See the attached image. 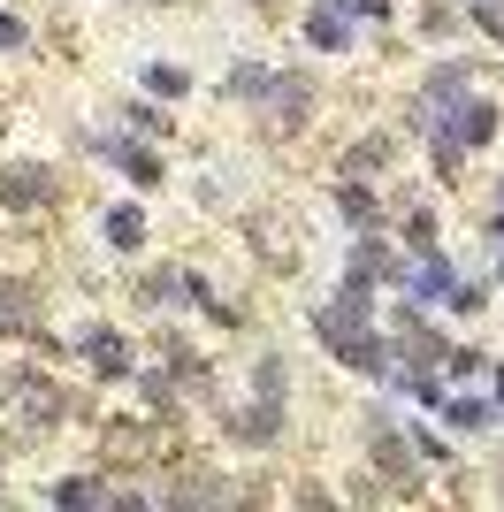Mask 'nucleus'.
I'll return each instance as SVG.
<instances>
[{"label": "nucleus", "instance_id": "obj_9", "mask_svg": "<svg viewBox=\"0 0 504 512\" xmlns=\"http://www.w3.org/2000/svg\"><path fill=\"white\" fill-rule=\"evenodd\" d=\"M306 115V85H275V123H298Z\"/></svg>", "mask_w": 504, "mask_h": 512}, {"label": "nucleus", "instance_id": "obj_2", "mask_svg": "<svg viewBox=\"0 0 504 512\" xmlns=\"http://www.w3.org/2000/svg\"><path fill=\"white\" fill-rule=\"evenodd\" d=\"M84 352H92V367H100V375H130V344L115 337V329H92V337H84Z\"/></svg>", "mask_w": 504, "mask_h": 512}, {"label": "nucleus", "instance_id": "obj_15", "mask_svg": "<svg viewBox=\"0 0 504 512\" xmlns=\"http://www.w3.org/2000/svg\"><path fill=\"white\" fill-rule=\"evenodd\" d=\"M260 8H275V0H260Z\"/></svg>", "mask_w": 504, "mask_h": 512}, {"label": "nucleus", "instance_id": "obj_14", "mask_svg": "<svg viewBox=\"0 0 504 512\" xmlns=\"http://www.w3.org/2000/svg\"><path fill=\"white\" fill-rule=\"evenodd\" d=\"M497 398H504V375H497Z\"/></svg>", "mask_w": 504, "mask_h": 512}, {"label": "nucleus", "instance_id": "obj_7", "mask_svg": "<svg viewBox=\"0 0 504 512\" xmlns=\"http://www.w3.org/2000/svg\"><path fill=\"white\" fill-rule=\"evenodd\" d=\"M107 237H115V245H123V253H130V245H138V237H146V222H138V214H107Z\"/></svg>", "mask_w": 504, "mask_h": 512}, {"label": "nucleus", "instance_id": "obj_12", "mask_svg": "<svg viewBox=\"0 0 504 512\" xmlns=\"http://www.w3.org/2000/svg\"><path fill=\"white\" fill-rule=\"evenodd\" d=\"M0 46H23V23H8V16H0Z\"/></svg>", "mask_w": 504, "mask_h": 512}, {"label": "nucleus", "instance_id": "obj_8", "mask_svg": "<svg viewBox=\"0 0 504 512\" xmlns=\"http://www.w3.org/2000/svg\"><path fill=\"white\" fill-rule=\"evenodd\" d=\"M405 360H420V367H428V360H451V352H443V344L428 337V329H413V337H405ZM420 367H413V375H420Z\"/></svg>", "mask_w": 504, "mask_h": 512}, {"label": "nucleus", "instance_id": "obj_10", "mask_svg": "<svg viewBox=\"0 0 504 512\" xmlns=\"http://www.w3.org/2000/svg\"><path fill=\"white\" fill-rule=\"evenodd\" d=\"M497 421V413L482 406V398H459V406H451V428H489Z\"/></svg>", "mask_w": 504, "mask_h": 512}, {"label": "nucleus", "instance_id": "obj_4", "mask_svg": "<svg viewBox=\"0 0 504 512\" xmlns=\"http://www.w3.org/2000/svg\"><path fill=\"white\" fill-rule=\"evenodd\" d=\"M275 421H283L275 406H252L245 421H230V436H245V444H275Z\"/></svg>", "mask_w": 504, "mask_h": 512}, {"label": "nucleus", "instance_id": "obj_1", "mask_svg": "<svg viewBox=\"0 0 504 512\" xmlns=\"http://www.w3.org/2000/svg\"><path fill=\"white\" fill-rule=\"evenodd\" d=\"M46 199H54V176H46V169H31V161L0 176V207H46Z\"/></svg>", "mask_w": 504, "mask_h": 512}, {"label": "nucleus", "instance_id": "obj_3", "mask_svg": "<svg viewBox=\"0 0 504 512\" xmlns=\"http://www.w3.org/2000/svg\"><path fill=\"white\" fill-rule=\"evenodd\" d=\"M107 153H115V161H123V169L138 176V184H161V161H153L146 146H130V138H115V146H107Z\"/></svg>", "mask_w": 504, "mask_h": 512}, {"label": "nucleus", "instance_id": "obj_6", "mask_svg": "<svg viewBox=\"0 0 504 512\" xmlns=\"http://www.w3.org/2000/svg\"><path fill=\"white\" fill-rule=\"evenodd\" d=\"M23 299H31V291H16V283L0 291V329H31V321H39V314H31Z\"/></svg>", "mask_w": 504, "mask_h": 512}, {"label": "nucleus", "instance_id": "obj_5", "mask_svg": "<svg viewBox=\"0 0 504 512\" xmlns=\"http://www.w3.org/2000/svg\"><path fill=\"white\" fill-rule=\"evenodd\" d=\"M16 398H23L31 421H54V413H62V390H46V383H16Z\"/></svg>", "mask_w": 504, "mask_h": 512}, {"label": "nucleus", "instance_id": "obj_13", "mask_svg": "<svg viewBox=\"0 0 504 512\" xmlns=\"http://www.w3.org/2000/svg\"><path fill=\"white\" fill-rule=\"evenodd\" d=\"M497 199H504V192H497ZM497 237H504V214H497Z\"/></svg>", "mask_w": 504, "mask_h": 512}, {"label": "nucleus", "instance_id": "obj_11", "mask_svg": "<svg viewBox=\"0 0 504 512\" xmlns=\"http://www.w3.org/2000/svg\"><path fill=\"white\" fill-rule=\"evenodd\" d=\"M314 46H344V16H336V8L314 16Z\"/></svg>", "mask_w": 504, "mask_h": 512}]
</instances>
